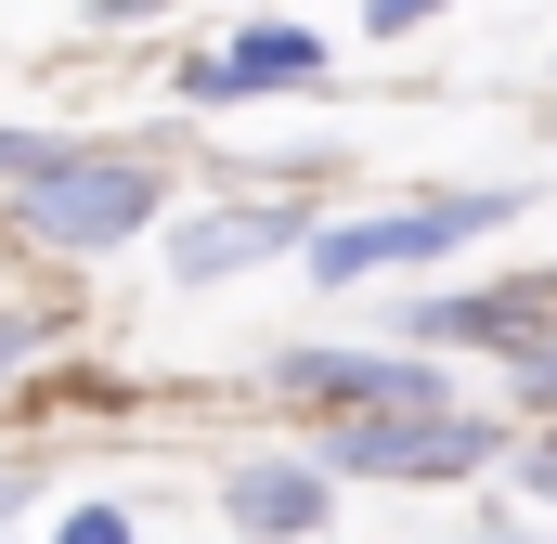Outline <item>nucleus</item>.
<instances>
[{
	"label": "nucleus",
	"mask_w": 557,
	"mask_h": 544,
	"mask_svg": "<svg viewBox=\"0 0 557 544\" xmlns=\"http://www.w3.org/2000/svg\"><path fill=\"white\" fill-rule=\"evenodd\" d=\"M156 221H169V169L104 156V143H65L39 182H13V234L52 247V260H104V247H131Z\"/></svg>",
	"instance_id": "nucleus-1"
},
{
	"label": "nucleus",
	"mask_w": 557,
	"mask_h": 544,
	"mask_svg": "<svg viewBox=\"0 0 557 544\" xmlns=\"http://www.w3.org/2000/svg\"><path fill=\"white\" fill-rule=\"evenodd\" d=\"M532 195L519 182H467V195H416V208H350V221H324L298 260H311V285H363V272H428L454 260V247H480V234H506Z\"/></svg>",
	"instance_id": "nucleus-2"
},
{
	"label": "nucleus",
	"mask_w": 557,
	"mask_h": 544,
	"mask_svg": "<svg viewBox=\"0 0 557 544\" xmlns=\"http://www.w3.org/2000/svg\"><path fill=\"white\" fill-rule=\"evenodd\" d=\"M311 467L324 480H480V467H519V441H506V415H350V428H324L311 441Z\"/></svg>",
	"instance_id": "nucleus-3"
},
{
	"label": "nucleus",
	"mask_w": 557,
	"mask_h": 544,
	"mask_svg": "<svg viewBox=\"0 0 557 544\" xmlns=\"http://www.w3.org/2000/svg\"><path fill=\"white\" fill-rule=\"evenodd\" d=\"M403 350L545 363V350H557V272H493V285H454V298H403Z\"/></svg>",
	"instance_id": "nucleus-4"
},
{
	"label": "nucleus",
	"mask_w": 557,
	"mask_h": 544,
	"mask_svg": "<svg viewBox=\"0 0 557 544\" xmlns=\"http://www.w3.org/2000/svg\"><path fill=\"white\" fill-rule=\"evenodd\" d=\"M273 390L311 403L324 428H350V415H441L454 403V376L428 350H273Z\"/></svg>",
	"instance_id": "nucleus-5"
},
{
	"label": "nucleus",
	"mask_w": 557,
	"mask_h": 544,
	"mask_svg": "<svg viewBox=\"0 0 557 544\" xmlns=\"http://www.w3.org/2000/svg\"><path fill=\"white\" fill-rule=\"evenodd\" d=\"M311 234H324V208H311V195L208 208V221H182V234H169V285H182V298H208L221 272H260V260H285V247H311Z\"/></svg>",
	"instance_id": "nucleus-6"
},
{
	"label": "nucleus",
	"mask_w": 557,
	"mask_h": 544,
	"mask_svg": "<svg viewBox=\"0 0 557 544\" xmlns=\"http://www.w3.org/2000/svg\"><path fill=\"white\" fill-rule=\"evenodd\" d=\"M221 519H234V544H324L337 480H324L311 454H247V467L221 480Z\"/></svg>",
	"instance_id": "nucleus-7"
},
{
	"label": "nucleus",
	"mask_w": 557,
	"mask_h": 544,
	"mask_svg": "<svg viewBox=\"0 0 557 544\" xmlns=\"http://www.w3.org/2000/svg\"><path fill=\"white\" fill-rule=\"evenodd\" d=\"M221 65H234V91L260 104V91H324V26H285V13H247L234 39H221Z\"/></svg>",
	"instance_id": "nucleus-8"
},
{
	"label": "nucleus",
	"mask_w": 557,
	"mask_h": 544,
	"mask_svg": "<svg viewBox=\"0 0 557 544\" xmlns=\"http://www.w3.org/2000/svg\"><path fill=\"white\" fill-rule=\"evenodd\" d=\"M169 91H182V104H195V118H234V104H247V91H234V65H221V52H182V65H169Z\"/></svg>",
	"instance_id": "nucleus-9"
},
{
	"label": "nucleus",
	"mask_w": 557,
	"mask_h": 544,
	"mask_svg": "<svg viewBox=\"0 0 557 544\" xmlns=\"http://www.w3.org/2000/svg\"><path fill=\"white\" fill-rule=\"evenodd\" d=\"M52 544H143V519H131V506H65Z\"/></svg>",
	"instance_id": "nucleus-10"
},
{
	"label": "nucleus",
	"mask_w": 557,
	"mask_h": 544,
	"mask_svg": "<svg viewBox=\"0 0 557 544\" xmlns=\"http://www.w3.org/2000/svg\"><path fill=\"white\" fill-rule=\"evenodd\" d=\"M52 156H65V131H0V195H13V182H39Z\"/></svg>",
	"instance_id": "nucleus-11"
},
{
	"label": "nucleus",
	"mask_w": 557,
	"mask_h": 544,
	"mask_svg": "<svg viewBox=\"0 0 557 544\" xmlns=\"http://www.w3.org/2000/svg\"><path fill=\"white\" fill-rule=\"evenodd\" d=\"M454 0H363V39H416V26H441Z\"/></svg>",
	"instance_id": "nucleus-12"
},
{
	"label": "nucleus",
	"mask_w": 557,
	"mask_h": 544,
	"mask_svg": "<svg viewBox=\"0 0 557 544\" xmlns=\"http://www.w3.org/2000/svg\"><path fill=\"white\" fill-rule=\"evenodd\" d=\"M519 493H532V506H557V428H545V441H519Z\"/></svg>",
	"instance_id": "nucleus-13"
},
{
	"label": "nucleus",
	"mask_w": 557,
	"mask_h": 544,
	"mask_svg": "<svg viewBox=\"0 0 557 544\" xmlns=\"http://www.w3.org/2000/svg\"><path fill=\"white\" fill-rule=\"evenodd\" d=\"M519 403H532V415L557 428V350H545V363H519Z\"/></svg>",
	"instance_id": "nucleus-14"
},
{
	"label": "nucleus",
	"mask_w": 557,
	"mask_h": 544,
	"mask_svg": "<svg viewBox=\"0 0 557 544\" xmlns=\"http://www.w3.org/2000/svg\"><path fill=\"white\" fill-rule=\"evenodd\" d=\"M39 337H52V324H26V311H0V376H13V363H26Z\"/></svg>",
	"instance_id": "nucleus-15"
},
{
	"label": "nucleus",
	"mask_w": 557,
	"mask_h": 544,
	"mask_svg": "<svg viewBox=\"0 0 557 544\" xmlns=\"http://www.w3.org/2000/svg\"><path fill=\"white\" fill-rule=\"evenodd\" d=\"M480 544H532V532H480Z\"/></svg>",
	"instance_id": "nucleus-16"
}]
</instances>
